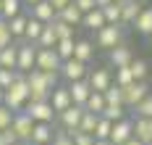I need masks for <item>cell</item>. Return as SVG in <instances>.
<instances>
[{
    "instance_id": "1",
    "label": "cell",
    "mask_w": 152,
    "mask_h": 145,
    "mask_svg": "<svg viewBox=\"0 0 152 145\" xmlns=\"http://www.w3.org/2000/svg\"><path fill=\"white\" fill-rule=\"evenodd\" d=\"M24 77H26V87H29V100H47L50 98V90L58 84V74L55 71L31 69Z\"/></svg>"
},
{
    "instance_id": "2",
    "label": "cell",
    "mask_w": 152,
    "mask_h": 145,
    "mask_svg": "<svg viewBox=\"0 0 152 145\" xmlns=\"http://www.w3.org/2000/svg\"><path fill=\"white\" fill-rule=\"evenodd\" d=\"M29 103V87H26V77L18 71L16 79L11 82V87L3 92V106H8L13 113L24 111V106Z\"/></svg>"
},
{
    "instance_id": "3",
    "label": "cell",
    "mask_w": 152,
    "mask_h": 145,
    "mask_svg": "<svg viewBox=\"0 0 152 145\" xmlns=\"http://www.w3.org/2000/svg\"><path fill=\"white\" fill-rule=\"evenodd\" d=\"M24 113L31 121H45V124H53V119H55V111H53L50 100H29L24 106Z\"/></svg>"
},
{
    "instance_id": "4",
    "label": "cell",
    "mask_w": 152,
    "mask_h": 145,
    "mask_svg": "<svg viewBox=\"0 0 152 145\" xmlns=\"http://www.w3.org/2000/svg\"><path fill=\"white\" fill-rule=\"evenodd\" d=\"M123 42V27L121 24H105L100 32H97V48L113 50Z\"/></svg>"
},
{
    "instance_id": "5",
    "label": "cell",
    "mask_w": 152,
    "mask_h": 145,
    "mask_svg": "<svg viewBox=\"0 0 152 145\" xmlns=\"http://www.w3.org/2000/svg\"><path fill=\"white\" fill-rule=\"evenodd\" d=\"M18 53H16V71H21V74H26L34 69L37 64V45H31V42H21V45H16Z\"/></svg>"
},
{
    "instance_id": "6",
    "label": "cell",
    "mask_w": 152,
    "mask_h": 145,
    "mask_svg": "<svg viewBox=\"0 0 152 145\" xmlns=\"http://www.w3.org/2000/svg\"><path fill=\"white\" fill-rule=\"evenodd\" d=\"M121 90H123V106L129 111H134V106L150 95V84L147 82H131L129 87H121Z\"/></svg>"
},
{
    "instance_id": "7",
    "label": "cell",
    "mask_w": 152,
    "mask_h": 145,
    "mask_svg": "<svg viewBox=\"0 0 152 145\" xmlns=\"http://www.w3.org/2000/svg\"><path fill=\"white\" fill-rule=\"evenodd\" d=\"M81 113H84V108L81 106H68L66 111L58 113V121H61V132H66L68 137L74 135V132H79V121H81Z\"/></svg>"
},
{
    "instance_id": "8",
    "label": "cell",
    "mask_w": 152,
    "mask_h": 145,
    "mask_svg": "<svg viewBox=\"0 0 152 145\" xmlns=\"http://www.w3.org/2000/svg\"><path fill=\"white\" fill-rule=\"evenodd\" d=\"M87 74H89L87 64H81V61H76V58L63 61L61 69H58V77H63L68 84H71V82H76V79H87Z\"/></svg>"
},
{
    "instance_id": "9",
    "label": "cell",
    "mask_w": 152,
    "mask_h": 145,
    "mask_svg": "<svg viewBox=\"0 0 152 145\" xmlns=\"http://www.w3.org/2000/svg\"><path fill=\"white\" fill-rule=\"evenodd\" d=\"M31 127H34V121H31L29 116L24 111L13 113V121H11V132L16 135V140L24 145H29V137H31Z\"/></svg>"
},
{
    "instance_id": "10",
    "label": "cell",
    "mask_w": 152,
    "mask_h": 145,
    "mask_svg": "<svg viewBox=\"0 0 152 145\" xmlns=\"http://www.w3.org/2000/svg\"><path fill=\"white\" fill-rule=\"evenodd\" d=\"M134 137V119L131 116H126L121 121H113V129H110V143L113 145H123L126 140H131Z\"/></svg>"
},
{
    "instance_id": "11",
    "label": "cell",
    "mask_w": 152,
    "mask_h": 145,
    "mask_svg": "<svg viewBox=\"0 0 152 145\" xmlns=\"http://www.w3.org/2000/svg\"><path fill=\"white\" fill-rule=\"evenodd\" d=\"M34 69H39V71H55L58 74L61 58L55 55L53 48H37V64H34Z\"/></svg>"
},
{
    "instance_id": "12",
    "label": "cell",
    "mask_w": 152,
    "mask_h": 145,
    "mask_svg": "<svg viewBox=\"0 0 152 145\" xmlns=\"http://www.w3.org/2000/svg\"><path fill=\"white\" fill-rule=\"evenodd\" d=\"M47 100H50V106H53L55 116H58L61 111H66L68 106H74V103H71V92H68L66 84H55V87L50 90V98H47Z\"/></svg>"
},
{
    "instance_id": "13",
    "label": "cell",
    "mask_w": 152,
    "mask_h": 145,
    "mask_svg": "<svg viewBox=\"0 0 152 145\" xmlns=\"http://www.w3.org/2000/svg\"><path fill=\"white\" fill-rule=\"evenodd\" d=\"M87 82H89V87L94 92H105L107 87L113 84V74H110V69H92L89 74H87Z\"/></svg>"
},
{
    "instance_id": "14",
    "label": "cell",
    "mask_w": 152,
    "mask_h": 145,
    "mask_svg": "<svg viewBox=\"0 0 152 145\" xmlns=\"http://www.w3.org/2000/svg\"><path fill=\"white\" fill-rule=\"evenodd\" d=\"M55 137V129L53 124H45V121H34L31 127V137H29V145H50Z\"/></svg>"
},
{
    "instance_id": "15",
    "label": "cell",
    "mask_w": 152,
    "mask_h": 145,
    "mask_svg": "<svg viewBox=\"0 0 152 145\" xmlns=\"http://www.w3.org/2000/svg\"><path fill=\"white\" fill-rule=\"evenodd\" d=\"M66 87H68V92H71V103L84 108V103H87V98H89V92H92L89 82L87 79H76V82H71V84H66Z\"/></svg>"
},
{
    "instance_id": "16",
    "label": "cell",
    "mask_w": 152,
    "mask_h": 145,
    "mask_svg": "<svg viewBox=\"0 0 152 145\" xmlns=\"http://www.w3.org/2000/svg\"><path fill=\"white\" fill-rule=\"evenodd\" d=\"M134 140H139L142 145L152 143V119H144V116L134 119Z\"/></svg>"
},
{
    "instance_id": "17",
    "label": "cell",
    "mask_w": 152,
    "mask_h": 145,
    "mask_svg": "<svg viewBox=\"0 0 152 145\" xmlns=\"http://www.w3.org/2000/svg\"><path fill=\"white\" fill-rule=\"evenodd\" d=\"M134 61V53H131V48L129 45H118V48L110 50V66H115V69H126V66Z\"/></svg>"
},
{
    "instance_id": "18",
    "label": "cell",
    "mask_w": 152,
    "mask_h": 145,
    "mask_svg": "<svg viewBox=\"0 0 152 145\" xmlns=\"http://www.w3.org/2000/svg\"><path fill=\"white\" fill-rule=\"evenodd\" d=\"M131 27L137 29V34L150 37V34H152V8H142V11H139V16L131 21Z\"/></svg>"
},
{
    "instance_id": "19",
    "label": "cell",
    "mask_w": 152,
    "mask_h": 145,
    "mask_svg": "<svg viewBox=\"0 0 152 145\" xmlns=\"http://www.w3.org/2000/svg\"><path fill=\"white\" fill-rule=\"evenodd\" d=\"M31 16L37 18V21H42V24H50V21H55V8L47 3V0H39L37 5H31Z\"/></svg>"
},
{
    "instance_id": "20",
    "label": "cell",
    "mask_w": 152,
    "mask_h": 145,
    "mask_svg": "<svg viewBox=\"0 0 152 145\" xmlns=\"http://www.w3.org/2000/svg\"><path fill=\"white\" fill-rule=\"evenodd\" d=\"M74 58L81 61V64H89L92 58H94V45H92L89 40H76L74 42Z\"/></svg>"
},
{
    "instance_id": "21",
    "label": "cell",
    "mask_w": 152,
    "mask_h": 145,
    "mask_svg": "<svg viewBox=\"0 0 152 145\" xmlns=\"http://www.w3.org/2000/svg\"><path fill=\"white\" fill-rule=\"evenodd\" d=\"M142 11V0H121V24H131Z\"/></svg>"
},
{
    "instance_id": "22",
    "label": "cell",
    "mask_w": 152,
    "mask_h": 145,
    "mask_svg": "<svg viewBox=\"0 0 152 145\" xmlns=\"http://www.w3.org/2000/svg\"><path fill=\"white\" fill-rule=\"evenodd\" d=\"M81 16H84V13L74 5V0H71L63 11H58V18H61V21H66L68 27H74V29H76V27H81Z\"/></svg>"
},
{
    "instance_id": "23",
    "label": "cell",
    "mask_w": 152,
    "mask_h": 145,
    "mask_svg": "<svg viewBox=\"0 0 152 145\" xmlns=\"http://www.w3.org/2000/svg\"><path fill=\"white\" fill-rule=\"evenodd\" d=\"M81 27L100 32V29L105 27V16H102V11H100V8H92L89 13H84V16H81Z\"/></svg>"
},
{
    "instance_id": "24",
    "label": "cell",
    "mask_w": 152,
    "mask_h": 145,
    "mask_svg": "<svg viewBox=\"0 0 152 145\" xmlns=\"http://www.w3.org/2000/svg\"><path fill=\"white\" fill-rule=\"evenodd\" d=\"M42 29H45V24L42 21H37L34 16H29V21H26V29H24V37L18 40V42H37V37L42 34Z\"/></svg>"
},
{
    "instance_id": "25",
    "label": "cell",
    "mask_w": 152,
    "mask_h": 145,
    "mask_svg": "<svg viewBox=\"0 0 152 145\" xmlns=\"http://www.w3.org/2000/svg\"><path fill=\"white\" fill-rule=\"evenodd\" d=\"M26 21H29V16H26V13H18V16L8 18V29H11V37H13V40H21V37H24Z\"/></svg>"
},
{
    "instance_id": "26",
    "label": "cell",
    "mask_w": 152,
    "mask_h": 145,
    "mask_svg": "<svg viewBox=\"0 0 152 145\" xmlns=\"http://www.w3.org/2000/svg\"><path fill=\"white\" fill-rule=\"evenodd\" d=\"M129 71H131L134 82H144V79H147V74H150V64H147L144 58H134V61L129 64Z\"/></svg>"
},
{
    "instance_id": "27",
    "label": "cell",
    "mask_w": 152,
    "mask_h": 145,
    "mask_svg": "<svg viewBox=\"0 0 152 145\" xmlns=\"http://www.w3.org/2000/svg\"><path fill=\"white\" fill-rule=\"evenodd\" d=\"M102 108H105V98H102V92H94L92 90L89 98H87V103H84V111H89V113H102Z\"/></svg>"
},
{
    "instance_id": "28",
    "label": "cell",
    "mask_w": 152,
    "mask_h": 145,
    "mask_svg": "<svg viewBox=\"0 0 152 145\" xmlns=\"http://www.w3.org/2000/svg\"><path fill=\"white\" fill-rule=\"evenodd\" d=\"M74 42L76 40H58V42H55V55H58V58H61V64L63 61H68V58H74Z\"/></svg>"
},
{
    "instance_id": "29",
    "label": "cell",
    "mask_w": 152,
    "mask_h": 145,
    "mask_svg": "<svg viewBox=\"0 0 152 145\" xmlns=\"http://www.w3.org/2000/svg\"><path fill=\"white\" fill-rule=\"evenodd\" d=\"M100 116H102V119H107V121H121V119H126V116H129V108H126V106H105Z\"/></svg>"
},
{
    "instance_id": "30",
    "label": "cell",
    "mask_w": 152,
    "mask_h": 145,
    "mask_svg": "<svg viewBox=\"0 0 152 145\" xmlns=\"http://www.w3.org/2000/svg\"><path fill=\"white\" fill-rule=\"evenodd\" d=\"M16 53H18V48L13 42L0 50V69H16Z\"/></svg>"
},
{
    "instance_id": "31",
    "label": "cell",
    "mask_w": 152,
    "mask_h": 145,
    "mask_svg": "<svg viewBox=\"0 0 152 145\" xmlns=\"http://www.w3.org/2000/svg\"><path fill=\"white\" fill-rule=\"evenodd\" d=\"M50 27H53V32H55L58 40H74V27H68V24L61 21L58 16H55V21H50Z\"/></svg>"
},
{
    "instance_id": "32",
    "label": "cell",
    "mask_w": 152,
    "mask_h": 145,
    "mask_svg": "<svg viewBox=\"0 0 152 145\" xmlns=\"http://www.w3.org/2000/svg\"><path fill=\"white\" fill-rule=\"evenodd\" d=\"M102 98H105V106H123V90L118 84H110L102 92Z\"/></svg>"
},
{
    "instance_id": "33",
    "label": "cell",
    "mask_w": 152,
    "mask_h": 145,
    "mask_svg": "<svg viewBox=\"0 0 152 145\" xmlns=\"http://www.w3.org/2000/svg\"><path fill=\"white\" fill-rule=\"evenodd\" d=\"M100 11H102V16H105V24H121V3H110V5L100 8Z\"/></svg>"
},
{
    "instance_id": "34",
    "label": "cell",
    "mask_w": 152,
    "mask_h": 145,
    "mask_svg": "<svg viewBox=\"0 0 152 145\" xmlns=\"http://www.w3.org/2000/svg\"><path fill=\"white\" fill-rule=\"evenodd\" d=\"M55 42H58V37H55V32H53V27L50 24H45V29H42V34L37 37V48H55Z\"/></svg>"
},
{
    "instance_id": "35",
    "label": "cell",
    "mask_w": 152,
    "mask_h": 145,
    "mask_svg": "<svg viewBox=\"0 0 152 145\" xmlns=\"http://www.w3.org/2000/svg\"><path fill=\"white\" fill-rule=\"evenodd\" d=\"M97 113H89V111H84L81 113V121H79V132H84V135H92L94 132V127H97Z\"/></svg>"
},
{
    "instance_id": "36",
    "label": "cell",
    "mask_w": 152,
    "mask_h": 145,
    "mask_svg": "<svg viewBox=\"0 0 152 145\" xmlns=\"http://www.w3.org/2000/svg\"><path fill=\"white\" fill-rule=\"evenodd\" d=\"M0 3H3V16L0 18H5V21L18 16V13H21V5H24L21 0H0Z\"/></svg>"
},
{
    "instance_id": "37",
    "label": "cell",
    "mask_w": 152,
    "mask_h": 145,
    "mask_svg": "<svg viewBox=\"0 0 152 145\" xmlns=\"http://www.w3.org/2000/svg\"><path fill=\"white\" fill-rule=\"evenodd\" d=\"M110 129H113V121H107V119H97V127H94V132H92V137L94 140H107L110 137Z\"/></svg>"
},
{
    "instance_id": "38",
    "label": "cell",
    "mask_w": 152,
    "mask_h": 145,
    "mask_svg": "<svg viewBox=\"0 0 152 145\" xmlns=\"http://www.w3.org/2000/svg\"><path fill=\"white\" fill-rule=\"evenodd\" d=\"M131 82H134V77H131L129 66H126V69H115V74H113V84H118V87H129Z\"/></svg>"
},
{
    "instance_id": "39",
    "label": "cell",
    "mask_w": 152,
    "mask_h": 145,
    "mask_svg": "<svg viewBox=\"0 0 152 145\" xmlns=\"http://www.w3.org/2000/svg\"><path fill=\"white\" fill-rule=\"evenodd\" d=\"M134 111H137V116H144V119H152V92L142 103H137L134 106Z\"/></svg>"
},
{
    "instance_id": "40",
    "label": "cell",
    "mask_w": 152,
    "mask_h": 145,
    "mask_svg": "<svg viewBox=\"0 0 152 145\" xmlns=\"http://www.w3.org/2000/svg\"><path fill=\"white\" fill-rule=\"evenodd\" d=\"M13 42V37H11V29H8V21L5 18H0V50L8 48Z\"/></svg>"
},
{
    "instance_id": "41",
    "label": "cell",
    "mask_w": 152,
    "mask_h": 145,
    "mask_svg": "<svg viewBox=\"0 0 152 145\" xmlns=\"http://www.w3.org/2000/svg\"><path fill=\"white\" fill-rule=\"evenodd\" d=\"M16 69H0V90H8L11 87V82L16 79Z\"/></svg>"
},
{
    "instance_id": "42",
    "label": "cell",
    "mask_w": 152,
    "mask_h": 145,
    "mask_svg": "<svg viewBox=\"0 0 152 145\" xmlns=\"http://www.w3.org/2000/svg\"><path fill=\"white\" fill-rule=\"evenodd\" d=\"M11 121H13V111H11L8 106L0 103V129H8V127H11Z\"/></svg>"
},
{
    "instance_id": "43",
    "label": "cell",
    "mask_w": 152,
    "mask_h": 145,
    "mask_svg": "<svg viewBox=\"0 0 152 145\" xmlns=\"http://www.w3.org/2000/svg\"><path fill=\"white\" fill-rule=\"evenodd\" d=\"M71 140H74V145H94V137L92 135H84V132H74Z\"/></svg>"
},
{
    "instance_id": "44",
    "label": "cell",
    "mask_w": 152,
    "mask_h": 145,
    "mask_svg": "<svg viewBox=\"0 0 152 145\" xmlns=\"http://www.w3.org/2000/svg\"><path fill=\"white\" fill-rule=\"evenodd\" d=\"M13 143H18V140H16V135L11 132V127L0 129V145H13Z\"/></svg>"
},
{
    "instance_id": "45",
    "label": "cell",
    "mask_w": 152,
    "mask_h": 145,
    "mask_svg": "<svg viewBox=\"0 0 152 145\" xmlns=\"http://www.w3.org/2000/svg\"><path fill=\"white\" fill-rule=\"evenodd\" d=\"M50 145H74V140L66 135V132H55V137H53V143Z\"/></svg>"
},
{
    "instance_id": "46",
    "label": "cell",
    "mask_w": 152,
    "mask_h": 145,
    "mask_svg": "<svg viewBox=\"0 0 152 145\" xmlns=\"http://www.w3.org/2000/svg\"><path fill=\"white\" fill-rule=\"evenodd\" d=\"M74 5L81 11V13H89L92 8H94V0H74Z\"/></svg>"
},
{
    "instance_id": "47",
    "label": "cell",
    "mask_w": 152,
    "mask_h": 145,
    "mask_svg": "<svg viewBox=\"0 0 152 145\" xmlns=\"http://www.w3.org/2000/svg\"><path fill=\"white\" fill-rule=\"evenodd\" d=\"M47 3H50V5L55 8V13H58V11H63V8H66V5H68L71 0H47Z\"/></svg>"
},
{
    "instance_id": "48",
    "label": "cell",
    "mask_w": 152,
    "mask_h": 145,
    "mask_svg": "<svg viewBox=\"0 0 152 145\" xmlns=\"http://www.w3.org/2000/svg\"><path fill=\"white\" fill-rule=\"evenodd\" d=\"M113 0H94V8H105V5H110Z\"/></svg>"
},
{
    "instance_id": "49",
    "label": "cell",
    "mask_w": 152,
    "mask_h": 145,
    "mask_svg": "<svg viewBox=\"0 0 152 145\" xmlns=\"http://www.w3.org/2000/svg\"><path fill=\"white\" fill-rule=\"evenodd\" d=\"M21 3H24V5H29V8H31V5H37L39 0H21Z\"/></svg>"
},
{
    "instance_id": "50",
    "label": "cell",
    "mask_w": 152,
    "mask_h": 145,
    "mask_svg": "<svg viewBox=\"0 0 152 145\" xmlns=\"http://www.w3.org/2000/svg\"><path fill=\"white\" fill-rule=\"evenodd\" d=\"M123 145H142V143H139V140H134V137H131V140H126V143H123Z\"/></svg>"
},
{
    "instance_id": "51",
    "label": "cell",
    "mask_w": 152,
    "mask_h": 145,
    "mask_svg": "<svg viewBox=\"0 0 152 145\" xmlns=\"http://www.w3.org/2000/svg\"><path fill=\"white\" fill-rule=\"evenodd\" d=\"M94 145H113L110 140H94Z\"/></svg>"
},
{
    "instance_id": "52",
    "label": "cell",
    "mask_w": 152,
    "mask_h": 145,
    "mask_svg": "<svg viewBox=\"0 0 152 145\" xmlns=\"http://www.w3.org/2000/svg\"><path fill=\"white\" fill-rule=\"evenodd\" d=\"M3 92H5V90H0V103H3Z\"/></svg>"
},
{
    "instance_id": "53",
    "label": "cell",
    "mask_w": 152,
    "mask_h": 145,
    "mask_svg": "<svg viewBox=\"0 0 152 145\" xmlns=\"http://www.w3.org/2000/svg\"><path fill=\"white\" fill-rule=\"evenodd\" d=\"M0 16H3V3H0Z\"/></svg>"
},
{
    "instance_id": "54",
    "label": "cell",
    "mask_w": 152,
    "mask_h": 145,
    "mask_svg": "<svg viewBox=\"0 0 152 145\" xmlns=\"http://www.w3.org/2000/svg\"><path fill=\"white\" fill-rule=\"evenodd\" d=\"M13 145H24V143H13Z\"/></svg>"
},
{
    "instance_id": "55",
    "label": "cell",
    "mask_w": 152,
    "mask_h": 145,
    "mask_svg": "<svg viewBox=\"0 0 152 145\" xmlns=\"http://www.w3.org/2000/svg\"><path fill=\"white\" fill-rule=\"evenodd\" d=\"M113 3H121V0H113Z\"/></svg>"
},
{
    "instance_id": "56",
    "label": "cell",
    "mask_w": 152,
    "mask_h": 145,
    "mask_svg": "<svg viewBox=\"0 0 152 145\" xmlns=\"http://www.w3.org/2000/svg\"><path fill=\"white\" fill-rule=\"evenodd\" d=\"M150 40H152V34H150Z\"/></svg>"
},
{
    "instance_id": "57",
    "label": "cell",
    "mask_w": 152,
    "mask_h": 145,
    "mask_svg": "<svg viewBox=\"0 0 152 145\" xmlns=\"http://www.w3.org/2000/svg\"><path fill=\"white\" fill-rule=\"evenodd\" d=\"M150 145H152V143H150Z\"/></svg>"
}]
</instances>
